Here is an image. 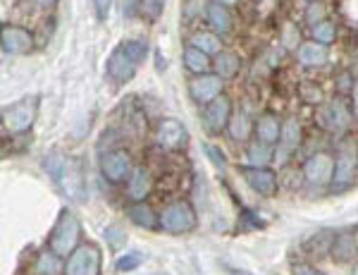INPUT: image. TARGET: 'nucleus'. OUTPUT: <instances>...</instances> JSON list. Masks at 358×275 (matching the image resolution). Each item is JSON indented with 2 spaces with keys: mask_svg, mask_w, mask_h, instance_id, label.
Returning <instances> with one entry per match:
<instances>
[{
  "mask_svg": "<svg viewBox=\"0 0 358 275\" xmlns=\"http://www.w3.org/2000/svg\"><path fill=\"white\" fill-rule=\"evenodd\" d=\"M34 48V36L22 27L5 24L3 27V53L8 55H27Z\"/></svg>",
  "mask_w": 358,
  "mask_h": 275,
  "instance_id": "16",
  "label": "nucleus"
},
{
  "mask_svg": "<svg viewBox=\"0 0 358 275\" xmlns=\"http://www.w3.org/2000/svg\"><path fill=\"white\" fill-rule=\"evenodd\" d=\"M229 120H232V99L220 94L215 101H210L203 111V122L213 134H220L222 129L229 127Z\"/></svg>",
  "mask_w": 358,
  "mask_h": 275,
  "instance_id": "9",
  "label": "nucleus"
},
{
  "mask_svg": "<svg viewBox=\"0 0 358 275\" xmlns=\"http://www.w3.org/2000/svg\"><path fill=\"white\" fill-rule=\"evenodd\" d=\"M356 254V244L351 234H339L332 244V259L334 261H349Z\"/></svg>",
  "mask_w": 358,
  "mask_h": 275,
  "instance_id": "28",
  "label": "nucleus"
},
{
  "mask_svg": "<svg viewBox=\"0 0 358 275\" xmlns=\"http://www.w3.org/2000/svg\"><path fill=\"white\" fill-rule=\"evenodd\" d=\"M334 36H337V27H334V22H320V24L313 27V41L317 43H325L330 45L334 41Z\"/></svg>",
  "mask_w": 358,
  "mask_h": 275,
  "instance_id": "30",
  "label": "nucleus"
},
{
  "mask_svg": "<svg viewBox=\"0 0 358 275\" xmlns=\"http://www.w3.org/2000/svg\"><path fill=\"white\" fill-rule=\"evenodd\" d=\"M246 158L253 168H268L270 160H275V151H270V144H263V141H253L246 148Z\"/></svg>",
  "mask_w": 358,
  "mask_h": 275,
  "instance_id": "23",
  "label": "nucleus"
},
{
  "mask_svg": "<svg viewBox=\"0 0 358 275\" xmlns=\"http://www.w3.org/2000/svg\"><path fill=\"white\" fill-rule=\"evenodd\" d=\"M127 218H129L134 225L143 227V230H153L160 227V216H155V211L146 202H134L127 209Z\"/></svg>",
  "mask_w": 358,
  "mask_h": 275,
  "instance_id": "21",
  "label": "nucleus"
},
{
  "mask_svg": "<svg viewBox=\"0 0 358 275\" xmlns=\"http://www.w3.org/2000/svg\"><path fill=\"white\" fill-rule=\"evenodd\" d=\"M38 115V96H27V99L3 108V129L10 134H24L34 127Z\"/></svg>",
  "mask_w": 358,
  "mask_h": 275,
  "instance_id": "4",
  "label": "nucleus"
},
{
  "mask_svg": "<svg viewBox=\"0 0 358 275\" xmlns=\"http://www.w3.org/2000/svg\"><path fill=\"white\" fill-rule=\"evenodd\" d=\"M222 77L215 72H206V74H196V77L189 82V96H192L194 103L199 106H208L210 101H215L217 96L222 94Z\"/></svg>",
  "mask_w": 358,
  "mask_h": 275,
  "instance_id": "8",
  "label": "nucleus"
},
{
  "mask_svg": "<svg viewBox=\"0 0 358 275\" xmlns=\"http://www.w3.org/2000/svg\"><path fill=\"white\" fill-rule=\"evenodd\" d=\"M155 141H158L163 148H170V151H179L189 144V132L179 120L175 118H165L160 120L158 129H155Z\"/></svg>",
  "mask_w": 358,
  "mask_h": 275,
  "instance_id": "10",
  "label": "nucleus"
},
{
  "mask_svg": "<svg viewBox=\"0 0 358 275\" xmlns=\"http://www.w3.org/2000/svg\"><path fill=\"white\" fill-rule=\"evenodd\" d=\"M213 65H215V74H220L222 79H227L239 72L241 60H239V55L232 53V50H222V53L215 55V62H213Z\"/></svg>",
  "mask_w": 358,
  "mask_h": 275,
  "instance_id": "24",
  "label": "nucleus"
},
{
  "mask_svg": "<svg viewBox=\"0 0 358 275\" xmlns=\"http://www.w3.org/2000/svg\"><path fill=\"white\" fill-rule=\"evenodd\" d=\"M282 43L287 45V48H296V45H301V38H299V29L294 24H287L285 31H282Z\"/></svg>",
  "mask_w": 358,
  "mask_h": 275,
  "instance_id": "34",
  "label": "nucleus"
},
{
  "mask_svg": "<svg viewBox=\"0 0 358 275\" xmlns=\"http://www.w3.org/2000/svg\"><path fill=\"white\" fill-rule=\"evenodd\" d=\"M45 173L55 180V185L62 189V194L74 204L86 202V170L79 158L65 156L60 151H50L43 158Z\"/></svg>",
  "mask_w": 358,
  "mask_h": 275,
  "instance_id": "1",
  "label": "nucleus"
},
{
  "mask_svg": "<svg viewBox=\"0 0 358 275\" xmlns=\"http://www.w3.org/2000/svg\"><path fill=\"white\" fill-rule=\"evenodd\" d=\"M182 58H184L187 70H192L194 74H206V72H210V67H213L210 55H206L203 50H199L196 45H187Z\"/></svg>",
  "mask_w": 358,
  "mask_h": 275,
  "instance_id": "22",
  "label": "nucleus"
},
{
  "mask_svg": "<svg viewBox=\"0 0 358 275\" xmlns=\"http://www.w3.org/2000/svg\"><path fill=\"white\" fill-rule=\"evenodd\" d=\"M148 55V43L138 41V38H129L122 41L117 48L110 53V58L106 62V72L115 84H127L134 79V74L138 72L141 62Z\"/></svg>",
  "mask_w": 358,
  "mask_h": 275,
  "instance_id": "2",
  "label": "nucleus"
},
{
  "mask_svg": "<svg viewBox=\"0 0 358 275\" xmlns=\"http://www.w3.org/2000/svg\"><path fill=\"white\" fill-rule=\"evenodd\" d=\"M153 275H167V273H153Z\"/></svg>",
  "mask_w": 358,
  "mask_h": 275,
  "instance_id": "43",
  "label": "nucleus"
},
{
  "mask_svg": "<svg viewBox=\"0 0 358 275\" xmlns=\"http://www.w3.org/2000/svg\"><path fill=\"white\" fill-rule=\"evenodd\" d=\"M306 22H308L310 27H315V24H320V22H325V8H322L320 3L308 5V10H306Z\"/></svg>",
  "mask_w": 358,
  "mask_h": 275,
  "instance_id": "33",
  "label": "nucleus"
},
{
  "mask_svg": "<svg viewBox=\"0 0 358 275\" xmlns=\"http://www.w3.org/2000/svg\"><path fill=\"white\" fill-rule=\"evenodd\" d=\"M103 234H106L110 249H120V246L127 244V234H124V230L120 225H108L106 230H103Z\"/></svg>",
  "mask_w": 358,
  "mask_h": 275,
  "instance_id": "31",
  "label": "nucleus"
},
{
  "mask_svg": "<svg viewBox=\"0 0 358 275\" xmlns=\"http://www.w3.org/2000/svg\"><path fill=\"white\" fill-rule=\"evenodd\" d=\"M215 3H220V5H234V3H239V0H215Z\"/></svg>",
  "mask_w": 358,
  "mask_h": 275,
  "instance_id": "41",
  "label": "nucleus"
},
{
  "mask_svg": "<svg viewBox=\"0 0 358 275\" xmlns=\"http://www.w3.org/2000/svg\"><path fill=\"white\" fill-rule=\"evenodd\" d=\"M310 3H315V0H310Z\"/></svg>",
  "mask_w": 358,
  "mask_h": 275,
  "instance_id": "44",
  "label": "nucleus"
},
{
  "mask_svg": "<svg viewBox=\"0 0 358 275\" xmlns=\"http://www.w3.org/2000/svg\"><path fill=\"white\" fill-rule=\"evenodd\" d=\"M232 275H256V273H248V271H239V268H229Z\"/></svg>",
  "mask_w": 358,
  "mask_h": 275,
  "instance_id": "40",
  "label": "nucleus"
},
{
  "mask_svg": "<svg viewBox=\"0 0 358 275\" xmlns=\"http://www.w3.org/2000/svg\"><path fill=\"white\" fill-rule=\"evenodd\" d=\"M103 271V254L96 244L86 242L79 244L65 261L62 275H101Z\"/></svg>",
  "mask_w": 358,
  "mask_h": 275,
  "instance_id": "6",
  "label": "nucleus"
},
{
  "mask_svg": "<svg viewBox=\"0 0 358 275\" xmlns=\"http://www.w3.org/2000/svg\"><path fill=\"white\" fill-rule=\"evenodd\" d=\"M241 177L248 187L261 197H275L277 192V173L270 168H253V165H244L239 168Z\"/></svg>",
  "mask_w": 358,
  "mask_h": 275,
  "instance_id": "11",
  "label": "nucleus"
},
{
  "mask_svg": "<svg viewBox=\"0 0 358 275\" xmlns=\"http://www.w3.org/2000/svg\"><path fill=\"white\" fill-rule=\"evenodd\" d=\"M206 22L210 27V31H215L217 36L232 31V15H229L227 5H220L215 0L206 5Z\"/></svg>",
  "mask_w": 358,
  "mask_h": 275,
  "instance_id": "19",
  "label": "nucleus"
},
{
  "mask_svg": "<svg viewBox=\"0 0 358 275\" xmlns=\"http://www.w3.org/2000/svg\"><path fill=\"white\" fill-rule=\"evenodd\" d=\"M94 3V10H96V17L101 22L108 20V15H110V8H113V0H91Z\"/></svg>",
  "mask_w": 358,
  "mask_h": 275,
  "instance_id": "36",
  "label": "nucleus"
},
{
  "mask_svg": "<svg viewBox=\"0 0 358 275\" xmlns=\"http://www.w3.org/2000/svg\"><path fill=\"white\" fill-rule=\"evenodd\" d=\"M189 43L196 45L199 50H203L206 55H217V53H222L220 36H217L215 31H196Z\"/></svg>",
  "mask_w": 358,
  "mask_h": 275,
  "instance_id": "25",
  "label": "nucleus"
},
{
  "mask_svg": "<svg viewBox=\"0 0 358 275\" xmlns=\"http://www.w3.org/2000/svg\"><path fill=\"white\" fill-rule=\"evenodd\" d=\"M79 239H82V223H79L77 213L69 209H62L55 220V225H53V232H50L48 249L55 251V254L62 256V259H67V256L79 246Z\"/></svg>",
  "mask_w": 358,
  "mask_h": 275,
  "instance_id": "3",
  "label": "nucleus"
},
{
  "mask_svg": "<svg viewBox=\"0 0 358 275\" xmlns=\"http://www.w3.org/2000/svg\"><path fill=\"white\" fill-rule=\"evenodd\" d=\"M153 189V177L146 168H134V173L127 180V197L131 202H146V197Z\"/></svg>",
  "mask_w": 358,
  "mask_h": 275,
  "instance_id": "17",
  "label": "nucleus"
},
{
  "mask_svg": "<svg viewBox=\"0 0 358 275\" xmlns=\"http://www.w3.org/2000/svg\"><path fill=\"white\" fill-rule=\"evenodd\" d=\"M101 170L103 177L113 185H120V182L129 180L131 173H134V163H131L129 151L124 148H117V151H108L106 156L101 158Z\"/></svg>",
  "mask_w": 358,
  "mask_h": 275,
  "instance_id": "7",
  "label": "nucleus"
},
{
  "mask_svg": "<svg viewBox=\"0 0 358 275\" xmlns=\"http://www.w3.org/2000/svg\"><path fill=\"white\" fill-rule=\"evenodd\" d=\"M303 177L308 185H327L334 177V158L330 153H315L303 163Z\"/></svg>",
  "mask_w": 358,
  "mask_h": 275,
  "instance_id": "12",
  "label": "nucleus"
},
{
  "mask_svg": "<svg viewBox=\"0 0 358 275\" xmlns=\"http://www.w3.org/2000/svg\"><path fill=\"white\" fill-rule=\"evenodd\" d=\"M143 261H146V254H141V251H129V254L120 256V259L115 261V271H117V273H131V271H136Z\"/></svg>",
  "mask_w": 358,
  "mask_h": 275,
  "instance_id": "29",
  "label": "nucleus"
},
{
  "mask_svg": "<svg viewBox=\"0 0 358 275\" xmlns=\"http://www.w3.org/2000/svg\"><path fill=\"white\" fill-rule=\"evenodd\" d=\"M351 96H354V103H351V113H354V118L358 120V82L351 87Z\"/></svg>",
  "mask_w": 358,
  "mask_h": 275,
  "instance_id": "38",
  "label": "nucleus"
},
{
  "mask_svg": "<svg viewBox=\"0 0 358 275\" xmlns=\"http://www.w3.org/2000/svg\"><path fill=\"white\" fill-rule=\"evenodd\" d=\"M251 127H256V125H251V120H248L246 113H236L229 120V134H232V139L236 141H246L248 136H251Z\"/></svg>",
  "mask_w": 358,
  "mask_h": 275,
  "instance_id": "27",
  "label": "nucleus"
},
{
  "mask_svg": "<svg viewBox=\"0 0 358 275\" xmlns=\"http://www.w3.org/2000/svg\"><path fill=\"white\" fill-rule=\"evenodd\" d=\"M351 275H358V266H354V271H351Z\"/></svg>",
  "mask_w": 358,
  "mask_h": 275,
  "instance_id": "42",
  "label": "nucleus"
},
{
  "mask_svg": "<svg viewBox=\"0 0 358 275\" xmlns=\"http://www.w3.org/2000/svg\"><path fill=\"white\" fill-rule=\"evenodd\" d=\"M256 136H258V141H263V144H277L280 141V136H282V122H280V118L273 115V113H265V115H261L256 120Z\"/></svg>",
  "mask_w": 358,
  "mask_h": 275,
  "instance_id": "20",
  "label": "nucleus"
},
{
  "mask_svg": "<svg viewBox=\"0 0 358 275\" xmlns=\"http://www.w3.org/2000/svg\"><path fill=\"white\" fill-rule=\"evenodd\" d=\"M299 144H301V125H299L296 118H289L287 122H282V136L275 148L277 163H287L292 153L299 148Z\"/></svg>",
  "mask_w": 358,
  "mask_h": 275,
  "instance_id": "14",
  "label": "nucleus"
},
{
  "mask_svg": "<svg viewBox=\"0 0 358 275\" xmlns=\"http://www.w3.org/2000/svg\"><path fill=\"white\" fill-rule=\"evenodd\" d=\"M349 111H346V106L339 99H334L330 103H325V106L320 108V113H317V122H320V127H325L327 132H344L349 127Z\"/></svg>",
  "mask_w": 358,
  "mask_h": 275,
  "instance_id": "15",
  "label": "nucleus"
},
{
  "mask_svg": "<svg viewBox=\"0 0 358 275\" xmlns=\"http://www.w3.org/2000/svg\"><path fill=\"white\" fill-rule=\"evenodd\" d=\"M36 273L41 275H57V273H65V263H62V256H57L55 251H43L36 261Z\"/></svg>",
  "mask_w": 358,
  "mask_h": 275,
  "instance_id": "26",
  "label": "nucleus"
},
{
  "mask_svg": "<svg viewBox=\"0 0 358 275\" xmlns=\"http://www.w3.org/2000/svg\"><path fill=\"white\" fill-rule=\"evenodd\" d=\"M196 227V211L187 199H177V202L167 204L160 213V230L170 234H184L192 232Z\"/></svg>",
  "mask_w": 358,
  "mask_h": 275,
  "instance_id": "5",
  "label": "nucleus"
},
{
  "mask_svg": "<svg viewBox=\"0 0 358 275\" xmlns=\"http://www.w3.org/2000/svg\"><path fill=\"white\" fill-rule=\"evenodd\" d=\"M165 10V0H141V15L148 17L151 22L158 20Z\"/></svg>",
  "mask_w": 358,
  "mask_h": 275,
  "instance_id": "32",
  "label": "nucleus"
},
{
  "mask_svg": "<svg viewBox=\"0 0 358 275\" xmlns=\"http://www.w3.org/2000/svg\"><path fill=\"white\" fill-rule=\"evenodd\" d=\"M292 275H325V273H320L315 266H308V263H294Z\"/></svg>",
  "mask_w": 358,
  "mask_h": 275,
  "instance_id": "37",
  "label": "nucleus"
},
{
  "mask_svg": "<svg viewBox=\"0 0 358 275\" xmlns=\"http://www.w3.org/2000/svg\"><path fill=\"white\" fill-rule=\"evenodd\" d=\"M206 153H208V158H210V163L217 165V168H224V165H227V158H224V153L217 146L206 144Z\"/></svg>",
  "mask_w": 358,
  "mask_h": 275,
  "instance_id": "35",
  "label": "nucleus"
},
{
  "mask_svg": "<svg viewBox=\"0 0 358 275\" xmlns=\"http://www.w3.org/2000/svg\"><path fill=\"white\" fill-rule=\"evenodd\" d=\"M358 170V151H356V144L349 141V144H342L339 146V153L334 158V177L332 182L334 185H349L354 180Z\"/></svg>",
  "mask_w": 358,
  "mask_h": 275,
  "instance_id": "13",
  "label": "nucleus"
},
{
  "mask_svg": "<svg viewBox=\"0 0 358 275\" xmlns=\"http://www.w3.org/2000/svg\"><path fill=\"white\" fill-rule=\"evenodd\" d=\"M296 58L303 67H320L325 65L327 58H330V48L325 43L317 41H303L296 48Z\"/></svg>",
  "mask_w": 358,
  "mask_h": 275,
  "instance_id": "18",
  "label": "nucleus"
},
{
  "mask_svg": "<svg viewBox=\"0 0 358 275\" xmlns=\"http://www.w3.org/2000/svg\"><path fill=\"white\" fill-rule=\"evenodd\" d=\"M38 5H41V8H50V5H55L57 0H36Z\"/></svg>",
  "mask_w": 358,
  "mask_h": 275,
  "instance_id": "39",
  "label": "nucleus"
}]
</instances>
